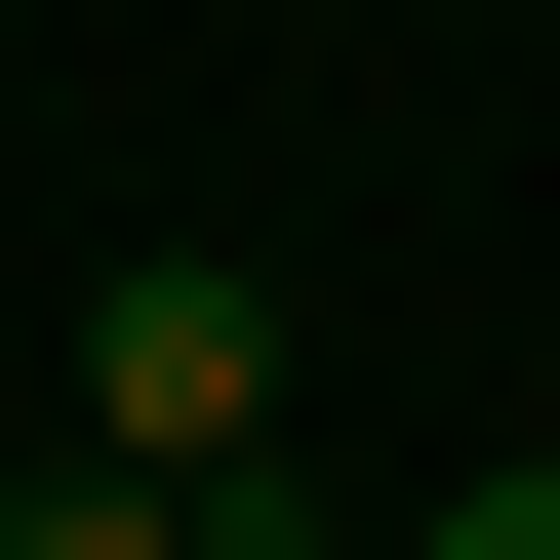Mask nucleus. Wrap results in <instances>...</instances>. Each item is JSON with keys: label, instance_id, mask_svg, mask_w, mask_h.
<instances>
[{"label": "nucleus", "instance_id": "1", "mask_svg": "<svg viewBox=\"0 0 560 560\" xmlns=\"http://www.w3.org/2000/svg\"><path fill=\"white\" fill-rule=\"evenodd\" d=\"M81 441L280 480V280H241V241H120V280H81Z\"/></svg>", "mask_w": 560, "mask_h": 560}, {"label": "nucleus", "instance_id": "2", "mask_svg": "<svg viewBox=\"0 0 560 560\" xmlns=\"http://www.w3.org/2000/svg\"><path fill=\"white\" fill-rule=\"evenodd\" d=\"M0 560H241V521H200L161 441H81V480H0Z\"/></svg>", "mask_w": 560, "mask_h": 560}, {"label": "nucleus", "instance_id": "3", "mask_svg": "<svg viewBox=\"0 0 560 560\" xmlns=\"http://www.w3.org/2000/svg\"><path fill=\"white\" fill-rule=\"evenodd\" d=\"M400 560H560V480H441V521H400Z\"/></svg>", "mask_w": 560, "mask_h": 560}]
</instances>
